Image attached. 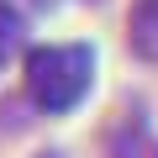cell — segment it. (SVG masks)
<instances>
[{"mask_svg":"<svg viewBox=\"0 0 158 158\" xmlns=\"http://www.w3.org/2000/svg\"><path fill=\"white\" fill-rule=\"evenodd\" d=\"M95 85V53L85 42H48L27 53V95L37 111H74Z\"/></svg>","mask_w":158,"mask_h":158,"instance_id":"6da1fadb","label":"cell"},{"mask_svg":"<svg viewBox=\"0 0 158 158\" xmlns=\"http://www.w3.org/2000/svg\"><path fill=\"white\" fill-rule=\"evenodd\" d=\"M21 42H27V27H21V11L0 0V69H6V63H11L16 53H21Z\"/></svg>","mask_w":158,"mask_h":158,"instance_id":"3957f363","label":"cell"},{"mask_svg":"<svg viewBox=\"0 0 158 158\" xmlns=\"http://www.w3.org/2000/svg\"><path fill=\"white\" fill-rule=\"evenodd\" d=\"M42 158H58V153H42Z\"/></svg>","mask_w":158,"mask_h":158,"instance_id":"5b68a950","label":"cell"},{"mask_svg":"<svg viewBox=\"0 0 158 158\" xmlns=\"http://www.w3.org/2000/svg\"><path fill=\"white\" fill-rule=\"evenodd\" d=\"M127 42L137 58L158 63V0H137L132 16H127Z\"/></svg>","mask_w":158,"mask_h":158,"instance_id":"7a4b0ae2","label":"cell"},{"mask_svg":"<svg viewBox=\"0 0 158 158\" xmlns=\"http://www.w3.org/2000/svg\"><path fill=\"white\" fill-rule=\"evenodd\" d=\"M111 158H158V137L142 127V121H132L121 137H116V153Z\"/></svg>","mask_w":158,"mask_h":158,"instance_id":"277c9868","label":"cell"}]
</instances>
